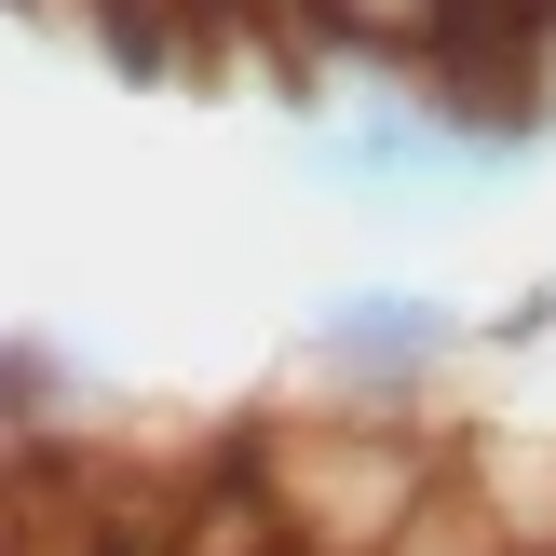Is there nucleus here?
Returning <instances> with one entry per match:
<instances>
[{
    "label": "nucleus",
    "mask_w": 556,
    "mask_h": 556,
    "mask_svg": "<svg viewBox=\"0 0 556 556\" xmlns=\"http://www.w3.org/2000/svg\"><path fill=\"white\" fill-rule=\"evenodd\" d=\"M448 340H462V326L434 313L421 286H353V299H326V326H313V353L353 367V380H421Z\"/></svg>",
    "instance_id": "nucleus-1"
}]
</instances>
